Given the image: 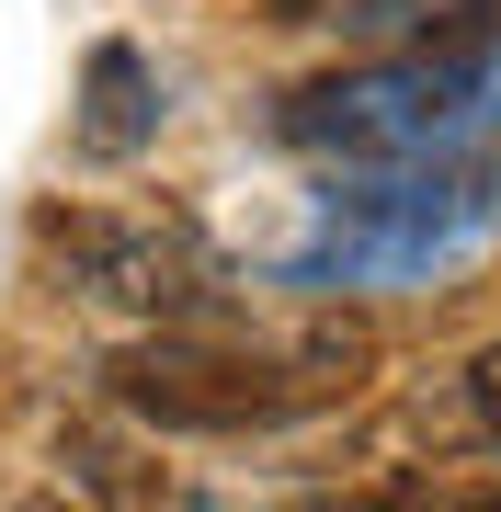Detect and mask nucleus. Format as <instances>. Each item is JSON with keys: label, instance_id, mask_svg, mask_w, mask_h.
<instances>
[{"label": "nucleus", "instance_id": "f257e3e1", "mask_svg": "<svg viewBox=\"0 0 501 512\" xmlns=\"http://www.w3.org/2000/svg\"><path fill=\"white\" fill-rule=\"evenodd\" d=\"M365 387V330H297V342H251L228 319H160L149 342L103 353V399L137 410L149 433H285V421L331 410Z\"/></svg>", "mask_w": 501, "mask_h": 512}, {"label": "nucleus", "instance_id": "f03ea898", "mask_svg": "<svg viewBox=\"0 0 501 512\" xmlns=\"http://www.w3.org/2000/svg\"><path fill=\"white\" fill-rule=\"evenodd\" d=\"M274 148H308V160H456L467 137L501 126V12L456 23V35H422L399 57H365V69L297 80L274 114Z\"/></svg>", "mask_w": 501, "mask_h": 512}, {"label": "nucleus", "instance_id": "7ed1b4c3", "mask_svg": "<svg viewBox=\"0 0 501 512\" xmlns=\"http://www.w3.org/2000/svg\"><path fill=\"white\" fill-rule=\"evenodd\" d=\"M501 239V171L456 160H365L319 194V239L285 262L297 296H376V285H433Z\"/></svg>", "mask_w": 501, "mask_h": 512}, {"label": "nucleus", "instance_id": "20e7f679", "mask_svg": "<svg viewBox=\"0 0 501 512\" xmlns=\"http://www.w3.org/2000/svg\"><path fill=\"white\" fill-rule=\"evenodd\" d=\"M35 262H46L57 296L137 308V319H194L205 285H217L194 217H114V205H46L35 217Z\"/></svg>", "mask_w": 501, "mask_h": 512}, {"label": "nucleus", "instance_id": "39448f33", "mask_svg": "<svg viewBox=\"0 0 501 512\" xmlns=\"http://www.w3.org/2000/svg\"><path fill=\"white\" fill-rule=\"evenodd\" d=\"M160 126H171V80L149 69L137 35H103L80 57V114H69L80 160H137V148H160Z\"/></svg>", "mask_w": 501, "mask_h": 512}, {"label": "nucleus", "instance_id": "423d86ee", "mask_svg": "<svg viewBox=\"0 0 501 512\" xmlns=\"http://www.w3.org/2000/svg\"><path fill=\"white\" fill-rule=\"evenodd\" d=\"M501 0H262V23H353V35H456V23H490Z\"/></svg>", "mask_w": 501, "mask_h": 512}, {"label": "nucleus", "instance_id": "0eeeda50", "mask_svg": "<svg viewBox=\"0 0 501 512\" xmlns=\"http://www.w3.org/2000/svg\"><path fill=\"white\" fill-rule=\"evenodd\" d=\"M467 421H490V433H501V342L467 365Z\"/></svg>", "mask_w": 501, "mask_h": 512}]
</instances>
